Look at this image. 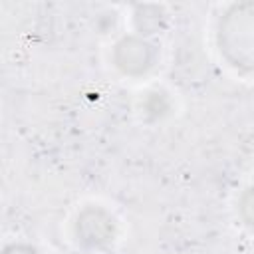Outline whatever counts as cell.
<instances>
[{
	"label": "cell",
	"instance_id": "3957f363",
	"mask_svg": "<svg viewBox=\"0 0 254 254\" xmlns=\"http://www.w3.org/2000/svg\"><path fill=\"white\" fill-rule=\"evenodd\" d=\"M111 220L105 212L101 210H85L81 214V218L77 220V232H81V240L89 242V244H101L109 238L111 234Z\"/></svg>",
	"mask_w": 254,
	"mask_h": 254
},
{
	"label": "cell",
	"instance_id": "5b68a950",
	"mask_svg": "<svg viewBox=\"0 0 254 254\" xmlns=\"http://www.w3.org/2000/svg\"><path fill=\"white\" fill-rule=\"evenodd\" d=\"M6 254H36V252L30 248H12V252H6Z\"/></svg>",
	"mask_w": 254,
	"mask_h": 254
},
{
	"label": "cell",
	"instance_id": "6da1fadb",
	"mask_svg": "<svg viewBox=\"0 0 254 254\" xmlns=\"http://www.w3.org/2000/svg\"><path fill=\"white\" fill-rule=\"evenodd\" d=\"M220 34L232 65L254 69V4L236 6L224 20Z\"/></svg>",
	"mask_w": 254,
	"mask_h": 254
},
{
	"label": "cell",
	"instance_id": "277c9868",
	"mask_svg": "<svg viewBox=\"0 0 254 254\" xmlns=\"http://www.w3.org/2000/svg\"><path fill=\"white\" fill-rule=\"evenodd\" d=\"M242 214H244V218L250 222V224H254V189H250L246 194H244V198H242Z\"/></svg>",
	"mask_w": 254,
	"mask_h": 254
},
{
	"label": "cell",
	"instance_id": "7a4b0ae2",
	"mask_svg": "<svg viewBox=\"0 0 254 254\" xmlns=\"http://www.w3.org/2000/svg\"><path fill=\"white\" fill-rule=\"evenodd\" d=\"M117 65L123 71L129 73H139L143 69L149 67L151 62V50L147 44H143L137 38H125L119 46H117Z\"/></svg>",
	"mask_w": 254,
	"mask_h": 254
}]
</instances>
